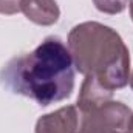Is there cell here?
<instances>
[{"mask_svg":"<svg viewBox=\"0 0 133 133\" xmlns=\"http://www.w3.org/2000/svg\"><path fill=\"white\" fill-rule=\"evenodd\" d=\"M0 85L42 107L68 99L74 90V64L65 43L54 36L33 51L12 57L0 70Z\"/></svg>","mask_w":133,"mask_h":133,"instance_id":"cell-1","label":"cell"},{"mask_svg":"<svg viewBox=\"0 0 133 133\" xmlns=\"http://www.w3.org/2000/svg\"><path fill=\"white\" fill-rule=\"evenodd\" d=\"M74 68L98 79L108 90H119L130 81V53L122 37L99 22H82L68 34Z\"/></svg>","mask_w":133,"mask_h":133,"instance_id":"cell-2","label":"cell"},{"mask_svg":"<svg viewBox=\"0 0 133 133\" xmlns=\"http://www.w3.org/2000/svg\"><path fill=\"white\" fill-rule=\"evenodd\" d=\"M79 133H133V111L119 101L81 113Z\"/></svg>","mask_w":133,"mask_h":133,"instance_id":"cell-3","label":"cell"},{"mask_svg":"<svg viewBox=\"0 0 133 133\" xmlns=\"http://www.w3.org/2000/svg\"><path fill=\"white\" fill-rule=\"evenodd\" d=\"M34 133H79V110L76 105H65L40 116Z\"/></svg>","mask_w":133,"mask_h":133,"instance_id":"cell-4","label":"cell"},{"mask_svg":"<svg viewBox=\"0 0 133 133\" xmlns=\"http://www.w3.org/2000/svg\"><path fill=\"white\" fill-rule=\"evenodd\" d=\"M111 98H113V90H108L107 87H104L98 79L91 76H85L81 85L76 107L79 113H85L88 110H93L96 107L107 104L108 101H111Z\"/></svg>","mask_w":133,"mask_h":133,"instance_id":"cell-5","label":"cell"},{"mask_svg":"<svg viewBox=\"0 0 133 133\" xmlns=\"http://www.w3.org/2000/svg\"><path fill=\"white\" fill-rule=\"evenodd\" d=\"M20 11L30 22L39 26H51L61 17V9L56 0H22Z\"/></svg>","mask_w":133,"mask_h":133,"instance_id":"cell-6","label":"cell"},{"mask_svg":"<svg viewBox=\"0 0 133 133\" xmlns=\"http://www.w3.org/2000/svg\"><path fill=\"white\" fill-rule=\"evenodd\" d=\"M95 8L108 16H116L125 11V8L130 5V0H93Z\"/></svg>","mask_w":133,"mask_h":133,"instance_id":"cell-7","label":"cell"},{"mask_svg":"<svg viewBox=\"0 0 133 133\" xmlns=\"http://www.w3.org/2000/svg\"><path fill=\"white\" fill-rule=\"evenodd\" d=\"M22 0H0V14L3 16H14L20 12Z\"/></svg>","mask_w":133,"mask_h":133,"instance_id":"cell-8","label":"cell"},{"mask_svg":"<svg viewBox=\"0 0 133 133\" xmlns=\"http://www.w3.org/2000/svg\"><path fill=\"white\" fill-rule=\"evenodd\" d=\"M130 17H132V22H133V0H130Z\"/></svg>","mask_w":133,"mask_h":133,"instance_id":"cell-9","label":"cell"},{"mask_svg":"<svg viewBox=\"0 0 133 133\" xmlns=\"http://www.w3.org/2000/svg\"><path fill=\"white\" fill-rule=\"evenodd\" d=\"M129 84H130V87H132V90H133V73L130 74V81H129Z\"/></svg>","mask_w":133,"mask_h":133,"instance_id":"cell-10","label":"cell"}]
</instances>
